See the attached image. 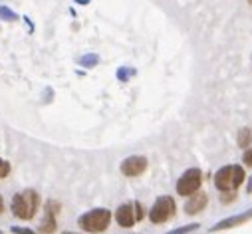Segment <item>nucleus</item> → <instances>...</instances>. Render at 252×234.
Returning a JSON list of instances; mask_svg holds the SVG:
<instances>
[{
	"instance_id": "nucleus-1",
	"label": "nucleus",
	"mask_w": 252,
	"mask_h": 234,
	"mask_svg": "<svg viewBox=\"0 0 252 234\" xmlns=\"http://www.w3.org/2000/svg\"><path fill=\"white\" fill-rule=\"evenodd\" d=\"M40 203H42V199L34 189H24L14 195L10 210L20 220H32L36 216V212L40 210Z\"/></svg>"
},
{
	"instance_id": "nucleus-2",
	"label": "nucleus",
	"mask_w": 252,
	"mask_h": 234,
	"mask_svg": "<svg viewBox=\"0 0 252 234\" xmlns=\"http://www.w3.org/2000/svg\"><path fill=\"white\" fill-rule=\"evenodd\" d=\"M244 179H246V173L240 165H226L215 173V187L220 193L236 191L244 183Z\"/></svg>"
},
{
	"instance_id": "nucleus-3",
	"label": "nucleus",
	"mask_w": 252,
	"mask_h": 234,
	"mask_svg": "<svg viewBox=\"0 0 252 234\" xmlns=\"http://www.w3.org/2000/svg\"><path fill=\"white\" fill-rule=\"evenodd\" d=\"M109 222H111V210L109 208H94V210H90L78 218V226L82 228V232H88V234L105 232Z\"/></svg>"
},
{
	"instance_id": "nucleus-4",
	"label": "nucleus",
	"mask_w": 252,
	"mask_h": 234,
	"mask_svg": "<svg viewBox=\"0 0 252 234\" xmlns=\"http://www.w3.org/2000/svg\"><path fill=\"white\" fill-rule=\"evenodd\" d=\"M203 185V173L201 169H189L181 175V179L177 181V195L181 197H191L197 191H201Z\"/></svg>"
},
{
	"instance_id": "nucleus-5",
	"label": "nucleus",
	"mask_w": 252,
	"mask_h": 234,
	"mask_svg": "<svg viewBox=\"0 0 252 234\" xmlns=\"http://www.w3.org/2000/svg\"><path fill=\"white\" fill-rule=\"evenodd\" d=\"M175 210H177V206L171 197H159L153 203V206L149 208V220L153 224H165L175 216Z\"/></svg>"
},
{
	"instance_id": "nucleus-6",
	"label": "nucleus",
	"mask_w": 252,
	"mask_h": 234,
	"mask_svg": "<svg viewBox=\"0 0 252 234\" xmlns=\"http://www.w3.org/2000/svg\"><path fill=\"white\" fill-rule=\"evenodd\" d=\"M147 165H149L147 157H143V155H131V157L121 161L119 171H121V175H125V177L133 179V177H141V175L147 171Z\"/></svg>"
},
{
	"instance_id": "nucleus-7",
	"label": "nucleus",
	"mask_w": 252,
	"mask_h": 234,
	"mask_svg": "<svg viewBox=\"0 0 252 234\" xmlns=\"http://www.w3.org/2000/svg\"><path fill=\"white\" fill-rule=\"evenodd\" d=\"M58 214H60V203L58 201H46V205H44V218L40 220L38 234H54L56 226H58V220H56Z\"/></svg>"
},
{
	"instance_id": "nucleus-8",
	"label": "nucleus",
	"mask_w": 252,
	"mask_h": 234,
	"mask_svg": "<svg viewBox=\"0 0 252 234\" xmlns=\"http://www.w3.org/2000/svg\"><path fill=\"white\" fill-rule=\"evenodd\" d=\"M115 222L121 228H131L137 222V212H135V205L133 203H125L115 210Z\"/></svg>"
},
{
	"instance_id": "nucleus-9",
	"label": "nucleus",
	"mask_w": 252,
	"mask_h": 234,
	"mask_svg": "<svg viewBox=\"0 0 252 234\" xmlns=\"http://www.w3.org/2000/svg\"><path fill=\"white\" fill-rule=\"evenodd\" d=\"M207 205H209V197H207V193L197 191L195 195H191V197L187 199V203H185V212H187V214H199V212L205 210Z\"/></svg>"
},
{
	"instance_id": "nucleus-10",
	"label": "nucleus",
	"mask_w": 252,
	"mask_h": 234,
	"mask_svg": "<svg viewBox=\"0 0 252 234\" xmlns=\"http://www.w3.org/2000/svg\"><path fill=\"white\" fill-rule=\"evenodd\" d=\"M250 218H252V208H250V210H246V212H242V214H236V216H228V218H224V220L217 222V224L211 228V232H217V230H226V228H234V226H240V224L248 222Z\"/></svg>"
},
{
	"instance_id": "nucleus-11",
	"label": "nucleus",
	"mask_w": 252,
	"mask_h": 234,
	"mask_svg": "<svg viewBox=\"0 0 252 234\" xmlns=\"http://www.w3.org/2000/svg\"><path fill=\"white\" fill-rule=\"evenodd\" d=\"M238 147H242V149H248L250 147V143H252V131L248 129V127H244V129H240V133H238Z\"/></svg>"
},
{
	"instance_id": "nucleus-12",
	"label": "nucleus",
	"mask_w": 252,
	"mask_h": 234,
	"mask_svg": "<svg viewBox=\"0 0 252 234\" xmlns=\"http://www.w3.org/2000/svg\"><path fill=\"white\" fill-rule=\"evenodd\" d=\"M199 226L201 224H187V226H181V228H175V230H171V232H167V234H191V232H195V230H199Z\"/></svg>"
},
{
	"instance_id": "nucleus-13",
	"label": "nucleus",
	"mask_w": 252,
	"mask_h": 234,
	"mask_svg": "<svg viewBox=\"0 0 252 234\" xmlns=\"http://www.w3.org/2000/svg\"><path fill=\"white\" fill-rule=\"evenodd\" d=\"M10 171H12L10 163H8V161H4L2 157H0V181H2V179H6L8 175H10Z\"/></svg>"
},
{
	"instance_id": "nucleus-14",
	"label": "nucleus",
	"mask_w": 252,
	"mask_h": 234,
	"mask_svg": "<svg viewBox=\"0 0 252 234\" xmlns=\"http://www.w3.org/2000/svg\"><path fill=\"white\" fill-rule=\"evenodd\" d=\"M10 230H12V234H38L36 230H30V228H24V226H12Z\"/></svg>"
},
{
	"instance_id": "nucleus-15",
	"label": "nucleus",
	"mask_w": 252,
	"mask_h": 234,
	"mask_svg": "<svg viewBox=\"0 0 252 234\" xmlns=\"http://www.w3.org/2000/svg\"><path fill=\"white\" fill-rule=\"evenodd\" d=\"M242 161H244V165H248V167H252V147L244 151V157H242Z\"/></svg>"
},
{
	"instance_id": "nucleus-16",
	"label": "nucleus",
	"mask_w": 252,
	"mask_h": 234,
	"mask_svg": "<svg viewBox=\"0 0 252 234\" xmlns=\"http://www.w3.org/2000/svg\"><path fill=\"white\" fill-rule=\"evenodd\" d=\"M135 205V212H137V220H141L143 216H145V210H143V206H141V203H133Z\"/></svg>"
},
{
	"instance_id": "nucleus-17",
	"label": "nucleus",
	"mask_w": 252,
	"mask_h": 234,
	"mask_svg": "<svg viewBox=\"0 0 252 234\" xmlns=\"http://www.w3.org/2000/svg\"><path fill=\"white\" fill-rule=\"evenodd\" d=\"M4 208H6V206H4V199H2V195H0V214L4 212Z\"/></svg>"
},
{
	"instance_id": "nucleus-18",
	"label": "nucleus",
	"mask_w": 252,
	"mask_h": 234,
	"mask_svg": "<svg viewBox=\"0 0 252 234\" xmlns=\"http://www.w3.org/2000/svg\"><path fill=\"white\" fill-rule=\"evenodd\" d=\"M246 191H248V193H252V177H250V183H248V187H246Z\"/></svg>"
},
{
	"instance_id": "nucleus-19",
	"label": "nucleus",
	"mask_w": 252,
	"mask_h": 234,
	"mask_svg": "<svg viewBox=\"0 0 252 234\" xmlns=\"http://www.w3.org/2000/svg\"><path fill=\"white\" fill-rule=\"evenodd\" d=\"M62 234H76V232H62ZM82 234H88V232H82Z\"/></svg>"
},
{
	"instance_id": "nucleus-20",
	"label": "nucleus",
	"mask_w": 252,
	"mask_h": 234,
	"mask_svg": "<svg viewBox=\"0 0 252 234\" xmlns=\"http://www.w3.org/2000/svg\"><path fill=\"white\" fill-rule=\"evenodd\" d=\"M248 2H250V4H252V0H248Z\"/></svg>"
},
{
	"instance_id": "nucleus-21",
	"label": "nucleus",
	"mask_w": 252,
	"mask_h": 234,
	"mask_svg": "<svg viewBox=\"0 0 252 234\" xmlns=\"http://www.w3.org/2000/svg\"><path fill=\"white\" fill-rule=\"evenodd\" d=\"M0 234H2V230H0Z\"/></svg>"
}]
</instances>
